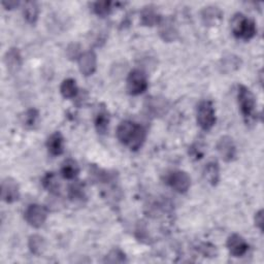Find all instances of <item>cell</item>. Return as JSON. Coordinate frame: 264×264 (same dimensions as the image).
<instances>
[{
  "label": "cell",
  "mask_w": 264,
  "mask_h": 264,
  "mask_svg": "<svg viewBox=\"0 0 264 264\" xmlns=\"http://www.w3.org/2000/svg\"><path fill=\"white\" fill-rule=\"evenodd\" d=\"M198 250L206 257H216L217 256V249H216V246H214V245L204 243L198 247Z\"/></svg>",
  "instance_id": "83f0119b"
},
{
  "label": "cell",
  "mask_w": 264,
  "mask_h": 264,
  "mask_svg": "<svg viewBox=\"0 0 264 264\" xmlns=\"http://www.w3.org/2000/svg\"><path fill=\"white\" fill-rule=\"evenodd\" d=\"M2 198L7 203H14L20 199V187L13 178H6L2 182Z\"/></svg>",
  "instance_id": "9c48e42d"
},
{
  "label": "cell",
  "mask_w": 264,
  "mask_h": 264,
  "mask_svg": "<svg viewBox=\"0 0 264 264\" xmlns=\"http://www.w3.org/2000/svg\"><path fill=\"white\" fill-rule=\"evenodd\" d=\"M226 246L233 257H243L249 250V244L238 233H233L228 238Z\"/></svg>",
  "instance_id": "30bf717a"
},
{
  "label": "cell",
  "mask_w": 264,
  "mask_h": 264,
  "mask_svg": "<svg viewBox=\"0 0 264 264\" xmlns=\"http://www.w3.org/2000/svg\"><path fill=\"white\" fill-rule=\"evenodd\" d=\"M162 17L158 14L154 7L149 6L143 8L140 15V22L143 26H154L158 25L161 21Z\"/></svg>",
  "instance_id": "9a60e30c"
},
{
  "label": "cell",
  "mask_w": 264,
  "mask_h": 264,
  "mask_svg": "<svg viewBox=\"0 0 264 264\" xmlns=\"http://www.w3.org/2000/svg\"><path fill=\"white\" fill-rule=\"evenodd\" d=\"M66 55L67 57L70 59V60H75L80 58V56L82 55L81 53V48H80V45L78 44H71L67 47L66 49Z\"/></svg>",
  "instance_id": "4316f807"
},
{
  "label": "cell",
  "mask_w": 264,
  "mask_h": 264,
  "mask_svg": "<svg viewBox=\"0 0 264 264\" xmlns=\"http://www.w3.org/2000/svg\"><path fill=\"white\" fill-rule=\"evenodd\" d=\"M203 177L212 186H216L220 181V168L218 162H209L203 169Z\"/></svg>",
  "instance_id": "ffe728a7"
},
{
  "label": "cell",
  "mask_w": 264,
  "mask_h": 264,
  "mask_svg": "<svg viewBox=\"0 0 264 264\" xmlns=\"http://www.w3.org/2000/svg\"><path fill=\"white\" fill-rule=\"evenodd\" d=\"M78 61L80 71L85 77H89V75H92L95 72L97 68V56L93 51L90 50L82 53Z\"/></svg>",
  "instance_id": "8fae6325"
},
{
  "label": "cell",
  "mask_w": 264,
  "mask_h": 264,
  "mask_svg": "<svg viewBox=\"0 0 264 264\" xmlns=\"http://www.w3.org/2000/svg\"><path fill=\"white\" fill-rule=\"evenodd\" d=\"M42 184L51 194L58 195L60 193V182L55 172L46 173L42 180Z\"/></svg>",
  "instance_id": "ac0fdd59"
},
{
  "label": "cell",
  "mask_w": 264,
  "mask_h": 264,
  "mask_svg": "<svg viewBox=\"0 0 264 264\" xmlns=\"http://www.w3.org/2000/svg\"><path fill=\"white\" fill-rule=\"evenodd\" d=\"M94 125L96 128V131L99 134H105L108 130V125H109V115L108 111L101 107L97 114L95 115V119H94Z\"/></svg>",
  "instance_id": "e0dca14e"
},
{
  "label": "cell",
  "mask_w": 264,
  "mask_h": 264,
  "mask_svg": "<svg viewBox=\"0 0 264 264\" xmlns=\"http://www.w3.org/2000/svg\"><path fill=\"white\" fill-rule=\"evenodd\" d=\"M46 144L49 153L53 156H60L64 152V137L59 131L51 134Z\"/></svg>",
  "instance_id": "7c38bea8"
},
{
  "label": "cell",
  "mask_w": 264,
  "mask_h": 264,
  "mask_svg": "<svg viewBox=\"0 0 264 264\" xmlns=\"http://www.w3.org/2000/svg\"><path fill=\"white\" fill-rule=\"evenodd\" d=\"M149 87L145 73L140 69H133L127 78V91L130 95L136 96L146 91Z\"/></svg>",
  "instance_id": "8992f818"
},
{
  "label": "cell",
  "mask_w": 264,
  "mask_h": 264,
  "mask_svg": "<svg viewBox=\"0 0 264 264\" xmlns=\"http://www.w3.org/2000/svg\"><path fill=\"white\" fill-rule=\"evenodd\" d=\"M126 261H127L126 255L124 254V252H122L119 249L110 251V253L104 259V262H109V263H123Z\"/></svg>",
  "instance_id": "484cf974"
},
{
  "label": "cell",
  "mask_w": 264,
  "mask_h": 264,
  "mask_svg": "<svg viewBox=\"0 0 264 264\" xmlns=\"http://www.w3.org/2000/svg\"><path fill=\"white\" fill-rule=\"evenodd\" d=\"M196 119L199 127L202 130L209 131L216 124V110L214 104L210 100L201 101L197 106Z\"/></svg>",
  "instance_id": "277c9868"
},
{
  "label": "cell",
  "mask_w": 264,
  "mask_h": 264,
  "mask_svg": "<svg viewBox=\"0 0 264 264\" xmlns=\"http://www.w3.org/2000/svg\"><path fill=\"white\" fill-rule=\"evenodd\" d=\"M238 100L241 108V112L248 123L250 120L255 118L256 114V98L253 92L244 85H239L238 89Z\"/></svg>",
  "instance_id": "3957f363"
},
{
  "label": "cell",
  "mask_w": 264,
  "mask_h": 264,
  "mask_svg": "<svg viewBox=\"0 0 264 264\" xmlns=\"http://www.w3.org/2000/svg\"><path fill=\"white\" fill-rule=\"evenodd\" d=\"M68 198L73 202H79L86 199L85 189L82 184L73 183L68 187Z\"/></svg>",
  "instance_id": "cb8c5ba5"
},
{
  "label": "cell",
  "mask_w": 264,
  "mask_h": 264,
  "mask_svg": "<svg viewBox=\"0 0 264 264\" xmlns=\"http://www.w3.org/2000/svg\"><path fill=\"white\" fill-rule=\"evenodd\" d=\"M5 63L11 73L17 72L22 66V56L17 48H11L5 56Z\"/></svg>",
  "instance_id": "5bb4252c"
},
{
  "label": "cell",
  "mask_w": 264,
  "mask_h": 264,
  "mask_svg": "<svg viewBox=\"0 0 264 264\" xmlns=\"http://www.w3.org/2000/svg\"><path fill=\"white\" fill-rule=\"evenodd\" d=\"M230 25L232 34L239 40L250 41L257 33L256 23L242 13H238L232 17Z\"/></svg>",
  "instance_id": "7a4b0ae2"
},
{
  "label": "cell",
  "mask_w": 264,
  "mask_h": 264,
  "mask_svg": "<svg viewBox=\"0 0 264 264\" xmlns=\"http://www.w3.org/2000/svg\"><path fill=\"white\" fill-rule=\"evenodd\" d=\"M116 134L118 140L131 151L139 150L146 137L145 129L140 124L132 121L121 122Z\"/></svg>",
  "instance_id": "6da1fadb"
},
{
  "label": "cell",
  "mask_w": 264,
  "mask_h": 264,
  "mask_svg": "<svg viewBox=\"0 0 264 264\" xmlns=\"http://www.w3.org/2000/svg\"><path fill=\"white\" fill-rule=\"evenodd\" d=\"M40 112L35 108H29L21 115V124L26 129H33L39 122Z\"/></svg>",
  "instance_id": "d6986e66"
},
{
  "label": "cell",
  "mask_w": 264,
  "mask_h": 264,
  "mask_svg": "<svg viewBox=\"0 0 264 264\" xmlns=\"http://www.w3.org/2000/svg\"><path fill=\"white\" fill-rule=\"evenodd\" d=\"M48 218V211L40 204H30L24 212L25 221L34 228H41Z\"/></svg>",
  "instance_id": "52a82bcc"
},
{
  "label": "cell",
  "mask_w": 264,
  "mask_h": 264,
  "mask_svg": "<svg viewBox=\"0 0 264 264\" xmlns=\"http://www.w3.org/2000/svg\"><path fill=\"white\" fill-rule=\"evenodd\" d=\"M165 183L178 193H186L191 186V178L184 170H172L165 177Z\"/></svg>",
  "instance_id": "5b68a950"
},
{
  "label": "cell",
  "mask_w": 264,
  "mask_h": 264,
  "mask_svg": "<svg viewBox=\"0 0 264 264\" xmlns=\"http://www.w3.org/2000/svg\"><path fill=\"white\" fill-rule=\"evenodd\" d=\"M40 15L39 5L34 2H27L23 7V16L24 19L29 24H35Z\"/></svg>",
  "instance_id": "7402d4cb"
},
{
  "label": "cell",
  "mask_w": 264,
  "mask_h": 264,
  "mask_svg": "<svg viewBox=\"0 0 264 264\" xmlns=\"http://www.w3.org/2000/svg\"><path fill=\"white\" fill-rule=\"evenodd\" d=\"M20 6V2H3V7L7 11H12Z\"/></svg>",
  "instance_id": "f546056e"
},
{
  "label": "cell",
  "mask_w": 264,
  "mask_h": 264,
  "mask_svg": "<svg viewBox=\"0 0 264 264\" xmlns=\"http://www.w3.org/2000/svg\"><path fill=\"white\" fill-rule=\"evenodd\" d=\"M60 93L66 99L74 98L79 93V88L73 79H66L60 86Z\"/></svg>",
  "instance_id": "603a6c76"
},
{
  "label": "cell",
  "mask_w": 264,
  "mask_h": 264,
  "mask_svg": "<svg viewBox=\"0 0 264 264\" xmlns=\"http://www.w3.org/2000/svg\"><path fill=\"white\" fill-rule=\"evenodd\" d=\"M254 220H255V225H256V227H258L259 228V230L260 231H263V210H260V211H258L256 214H255V218H254Z\"/></svg>",
  "instance_id": "f1b7e54d"
},
{
  "label": "cell",
  "mask_w": 264,
  "mask_h": 264,
  "mask_svg": "<svg viewBox=\"0 0 264 264\" xmlns=\"http://www.w3.org/2000/svg\"><path fill=\"white\" fill-rule=\"evenodd\" d=\"M159 25V34L165 42H173L178 36V30L171 19L162 18Z\"/></svg>",
  "instance_id": "4fadbf2b"
},
{
  "label": "cell",
  "mask_w": 264,
  "mask_h": 264,
  "mask_svg": "<svg viewBox=\"0 0 264 264\" xmlns=\"http://www.w3.org/2000/svg\"><path fill=\"white\" fill-rule=\"evenodd\" d=\"M112 5L111 2H96L93 4V12L99 17H106L111 13Z\"/></svg>",
  "instance_id": "d4e9b609"
},
{
  "label": "cell",
  "mask_w": 264,
  "mask_h": 264,
  "mask_svg": "<svg viewBox=\"0 0 264 264\" xmlns=\"http://www.w3.org/2000/svg\"><path fill=\"white\" fill-rule=\"evenodd\" d=\"M217 151L225 162H231L237 157V146L232 137L225 135L217 142Z\"/></svg>",
  "instance_id": "ba28073f"
},
{
  "label": "cell",
  "mask_w": 264,
  "mask_h": 264,
  "mask_svg": "<svg viewBox=\"0 0 264 264\" xmlns=\"http://www.w3.org/2000/svg\"><path fill=\"white\" fill-rule=\"evenodd\" d=\"M80 173V166L73 159H66L61 164V175L66 180H74Z\"/></svg>",
  "instance_id": "2e32d148"
},
{
  "label": "cell",
  "mask_w": 264,
  "mask_h": 264,
  "mask_svg": "<svg viewBox=\"0 0 264 264\" xmlns=\"http://www.w3.org/2000/svg\"><path fill=\"white\" fill-rule=\"evenodd\" d=\"M46 247H47L46 240L40 234H33L28 240V248L30 252L34 255L37 256L42 255L45 252Z\"/></svg>",
  "instance_id": "44dd1931"
}]
</instances>
